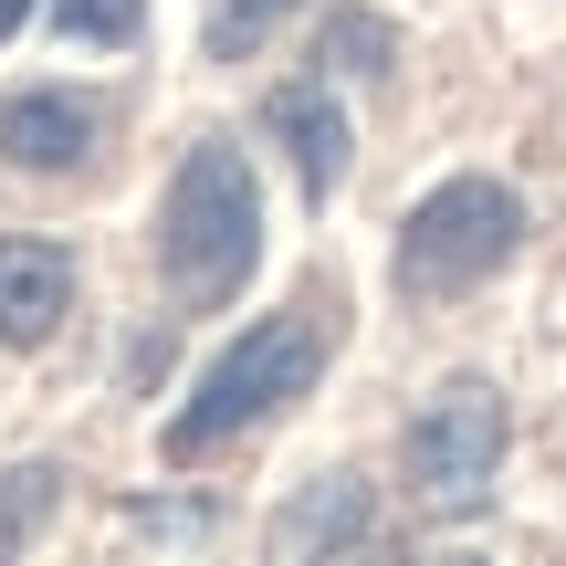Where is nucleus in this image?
I'll use <instances>...</instances> for the list:
<instances>
[{
  "label": "nucleus",
  "mask_w": 566,
  "mask_h": 566,
  "mask_svg": "<svg viewBox=\"0 0 566 566\" xmlns=\"http://www.w3.org/2000/svg\"><path fill=\"white\" fill-rule=\"evenodd\" d=\"M263 263V179L231 137H200L158 200V273L189 315H221Z\"/></svg>",
  "instance_id": "f03ea898"
},
{
  "label": "nucleus",
  "mask_w": 566,
  "mask_h": 566,
  "mask_svg": "<svg viewBox=\"0 0 566 566\" xmlns=\"http://www.w3.org/2000/svg\"><path fill=\"white\" fill-rule=\"evenodd\" d=\"M126 525H158V535H200L210 514H200V504H126Z\"/></svg>",
  "instance_id": "ddd939ff"
},
{
  "label": "nucleus",
  "mask_w": 566,
  "mask_h": 566,
  "mask_svg": "<svg viewBox=\"0 0 566 566\" xmlns=\"http://www.w3.org/2000/svg\"><path fill=\"white\" fill-rule=\"evenodd\" d=\"M53 32L95 42V53H126V42L147 32V0H53Z\"/></svg>",
  "instance_id": "9b49d317"
},
{
  "label": "nucleus",
  "mask_w": 566,
  "mask_h": 566,
  "mask_svg": "<svg viewBox=\"0 0 566 566\" xmlns=\"http://www.w3.org/2000/svg\"><path fill=\"white\" fill-rule=\"evenodd\" d=\"M95 137H105V105H95V95H63V84L0 95V158H11V168H32V179L74 168Z\"/></svg>",
  "instance_id": "0eeeda50"
},
{
  "label": "nucleus",
  "mask_w": 566,
  "mask_h": 566,
  "mask_svg": "<svg viewBox=\"0 0 566 566\" xmlns=\"http://www.w3.org/2000/svg\"><path fill=\"white\" fill-rule=\"evenodd\" d=\"M325 357H336V294H294V304H273V315H252L242 336L200 367V388L168 409L158 451L168 462H210V451L252 441L263 420H283V409L325 378Z\"/></svg>",
  "instance_id": "f257e3e1"
},
{
  "label": "nucleus",
  "mask_w": 566,
  "mask_h": 566,
  "mask_svg": "<svg viewBox=\"0 0 566 566\" xmlns=\"http://www.w3.org/2000/svg\"><path fill=\"white\" fill-rule=\"evenodd\" d=\"M367 535H378V493L357 472H315V483H294L273 504L263 546H273V566H304V556H357Z\"/></svg>",
  "instance_id": "39448f33"
},
{
  "label": "nucleus",
  "mask_w": 566,
  "mask_h": 566,
  "mask_svg": "<svg viewBox=\"0 0 566 566\" xmlns=\"http://www.w3.org/2000/svg\"><path fill=\"white\" fill-rule=\"evenodd\" d=\"M388 63H399V32H388L378 11H325V32H315V74H357V84H378Z\"/></svg>",
  "instance_id": "1a4fd4ad"
},
{
  "label": "nucleus",
  "mask_w": 566,
  "mask_h": 566,
  "mask_svg": "<svg viewBox=\"0 0 566 566\" xmlns=\"http://www.w3.org/2000/svg\"><path fill=\"white\" fill-rule=\"evenodd\" d=\"M21 21H32V0H0V42H11V32H21Z\"/></svg>",
  "instance_id": "4468645a"
},
{
  "label": "nucleus",
  "mask_w": 566,
  "mask_h": 566,
  "mask_svg": "<svg viewBox=\"0 0 566 566\" xmlns=\"http://www.w3.org/2000/svg\"><path fill=\"white\" fill-rule=\"evenodd\" d=\"M504 451H514V409L493 378H441L420 399V420L399 430V472H409V504L430 525H462V514L493 504L504 483Z\"/></svg>",
  "instance_id": "20e7f679"
},
{
  "label": "nucleus",
  "mask_w": 566,
  "mask_h": 566,
  "mask_svg": "<svg viewBox=\"0 0 566 566\" xmlns=\"http://www.w3.org/2000/svg\"><path fill=\"white\" fill-rule=\"evenodd\" d=\"M263 137L283 147V158H294V189H304L315 210L346 189V105L325 95V74L273 84V95H263Z\"/></svg>",
  "instance_id": "423d86ee"
},
{
  "label": "nucleus",
  "mask_w": 566,
  "mask_h": 566,
  "mask_svg": "<svg viewBox=\"0 0 566 566\" xmlns=\"http://www.w3.org/2000/svg\"><path fill=\"white\" fill-rule=\"evenodd\" d=\"M283 11H294V0H210V11H200V53H210V63H242Z\"/></svg>",
  "instance_id": "f8f14e48"
},
{
  "label": "nucleus",
  "mask_w": 566,
  "mask_h": 566,
  "mask_svg": "<svg viewBox=\"0 0 566 566\" xmlns=\"http://www.w3.org/2000/svg\"><path fill=\"white\" fill-rule=\"evenodd\" d=\"M514 242H525V200H514L504 179H483V168H462V179H441L430 200H409L399 252H388V283H399L409 304H451L483 273H504Z\"/></svg>",
  "instance_id": "7ed1b4c3"
},
{
  "label": "nucleus",
  "mask_w": 566,
  "mask_h": 566,
  "mask_svg": "<svg viewBox=\"0 0 566 566\" xmlns=\"http://www.w3.org/2000/svg\"><path fill=\"white\" fill-rule=\"evenodd\" d=\"M53 493H63V472H53V462H21V472H0V556H11V546H32V535H42Z\"/></svg>",
  "instance_id": "9d476101"
},
{
  "label": "nucleus",
  "mask_w": 566,
  "mask_h": 566,
  "mask_svg": "<svg viewBox=\"0 0 566 566\" xmlns=\"http://www.w3.org/2000/svg\"><path fill=\"white\" fill-rule=\"evenodd\" d=\"M74 315V252L63 242H0V346H53V325Z\"/></svg>",
  "instance_id": "6e6552de"
}]
</instances>
